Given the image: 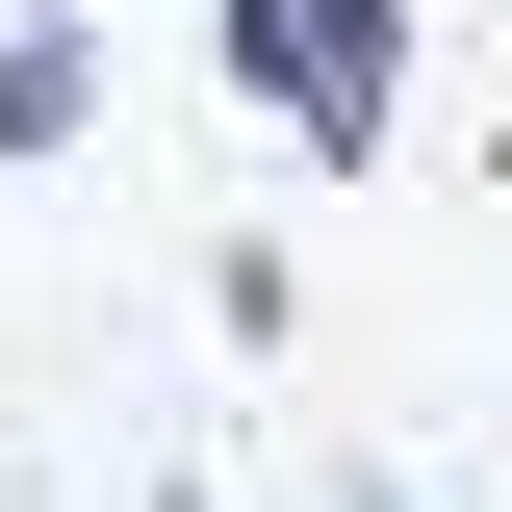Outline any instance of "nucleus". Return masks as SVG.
Listing matches in <instances>:
<instances>
[{"instance_id":"4","label":"nucleus","mask_w":512,"mask_h":512,"mask_svg":"<svg viewBox=\"0 0 512 512\" xmlns=\"http://www.w3.org/2000/svg\"><path fill=\"white\" fill-rule=\"evenodd\" d=\"M103 26H128V0H103Z\"/></svg>"},{"instance_id":"1","label":"nucleus","mask_w":512,"mask_h":512,"mask_svg":"<svg viewBox=\"0 0 512 512\" xmlns=\"http://www.w3.org/2000/svg\"><path fill=\"white\" fill-rule=\"evenodd\" d=\"M205 52H231V103H282L308 180H359L410 128V0H205Z\"/></svg>"},{"instance_id":"3","label":"nucleus","mask_w":512,"mask_h":512,"mask_svg":"<svg viewBox=\"0 0 512 512\" xmlns=\"http://www.w3.org/2000/svg\"><path fill=\"white\" fill-rule=\"evenodd\" d=\"M333 512H410V461H333Z\"/></svg>"},{"instance_id":"2","label":"nucleus","mask_w":512,"mask_h":512,"mask_svg":"<svg viewBox=\"0 0 512 512\" xmlns=\"http://www.w3.org/2000/svg\"><path fill=\"white\" fill-rule=\"evenodd\" d=\"M103 128V0H0V180H52Z\"/></svg>"}]
</instances>
